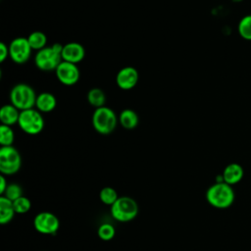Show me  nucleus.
Masks as SVG:
<instances>
[{
  "label": "nucleus",
  "instance_id": "nucleus-1",
  "mask_svg": "<svg viewBox=\"0 0 251 251\" xmlns=\"http://www.w3.org/2000/svg\"><path fill=\"white\" fill-rule=\"evenodd\" d=\"M235 198L231 185L226 182H216L206 192L208 203L218 209H226L233 204Z\"/></svg>",
  "mask_w": 251,
  "mask_h": 251
},
{
  "label": "nucleus",
  "instance_id": "nucleus-2",
  "mask_svg": "<svg viewBox=\"0 0 251 251\" xmlns=\"http://www.w3.org/2000/svg\"><path fill=\"white\" fill-rule=\"evenodd\" d=\"M63 46L61 43H54L51 46H46L45 48L36 52L34 56V64L37 69L44 72L55 71L62 59Z\"/></svg>",
  "mask_w": 251,
  "mask_h": 251
},
{
  "label": "nucleus",
  "instance_id": "nucleus-3",
  "mask_svg": "<svg viewBox=\"0 0 251 251\" xmlns=\"http://www.w3.org/2000/svg\"><path fill=\"white\" fill-rule=\"evenodd\" d=\"M91 122L94 129L98 133L107 135L115 130L119 118L111 108L103 106L94 110Z\"/></svg>",
  "mask_w": 251,
  "mask_h": 251
},
{
  "label": "nucleus",
  "instance_id": "nucleus-4",
  "mask_svg": "<svg viewBox=\"0 0 251 251\" xmlns=\"http://www.w3.org/2000/svg\"><path fill=\"white\" fill-rule=\"evenodd\" d=\"M37 95L33 88L26 83H18L10 91V102L20 111L35 107Z\"/></svg>",
  "mask_w": 251,
  "mask_h": 251
},
{
  "label": "nucleus",
  "instance_id": "nucleus-5",
  "mask_svg": "<svg viewBox=\"0 0 251 251\" xmlns=\"http://www.w3.org/2000/svg\"><path fill=\"white\" fill-rule=\"evenodd\" d=\"M18 126L26 134L36 135L44 128V119L37 109L30 108L21 111Z\"/></svg>",
  "mask_w": 251,
  "mask_h": 251
},
{
  "label": "nucleus",
  "instance_id": "nucleus-6",
  "mask_svg": "<svg viewBox=\"0 0 251 251\" xmlns=\"http://www.w3.org/2000/svg\"><path fill=\"white\" fill-rule=\"evenodd\" d=\"M138 213V206L134 199L128 196L119 197L111 206L112 217L121 223H126L133 220Z\"/></svg>",
  "mask_w": 251,
  "mask_h": 251
},
{
  "label": "nucleus",
  "instance_id": "nucleus-7",
  "mask_svg": "<svg viewBox=\"0 0 251 251\" xmlns=\"http://www.w3.org/2000/svg\"><path fill=\"white\" fill-rule=\"evenodd\" d=\"M22 158L19 151L12 146H1L0 148V172L4 176H11L20 170Z\"/></svg>",
  "mask_w": 251,
  "mask_h": 251
},
{
  "label": "nucleus",
  "instance_id": "nucleus-8",
  "mask_svg": "<svg viewBox=\"0 0 251 251\" xmlns=\"http://www.w3.org/2000/svg\"><path fill=\"white\" fill-rule=\"evenodd\" d=\"M31 47L26 37H16L9 43V58L16 64H25L31 55Z\"/></svg>",
  "mask_w": 251,
  "mask_h": 251
},
{
  "label": "nucleus",
  "instance_id": "nucleus-9",
  "mask_svg": "<svg viewBox=\"0 0 251 251\" xmlns=\"http://www.w3.org/2000/svg\"><path fill=\"white\" fill-rule=\"evenodd\" d=\"M57 79L64 85L72 86L75 84L80 76V73L76 64L62 61L55 70Z\"/></svg>",
  "mask_w": 251,
  "mask_h": 251
},
{
  "label": "nucleus",
  "instance_id": "nucleus-10",
  "mask_svg": "<svg viewBox=\"0 0 251 251\" xmlns=\"http://www.w3.org/2000/svg\"><path fill=\"white\" fill-rule=\"evenodd\" d=\"M35 229L43 234H55L59 229L58 218L50 212H41L37 214L33 220Z\"/></svg>",
  "mask_w": 251,
  "mask_h": 251
},
{
  "label": "nucleus",
  "instance_id": "nucleus-11",
  "mask_svg": "<svg viewBox=\"0 0 251 251\" xmlns=\"http://www.w3.org/2000/svg\"><path fill=\"white\" fill-rule=\"evenodd\" d=\"M138 72L135 68L127 66L122 68L116 75V83L123 90L132 89L138 82Z\"/></svg>",
  "mask_w": 251,
  "mask_h": 251
},
{
  "label": "nucleus",
  "instance_id": "nucleus-12",
  "mask_svg": "<svg viewBox=\"0 0 251 251\" xmlns=\"http://www.w3.org/2000/svg\"><path fill=\"white\" fill-rule=\"evenodd\" d=\"M85 57V49L78 42H69L63 46L62 59L63 61L77 64Z\"/></svg>",
  "mask_w": 251,
  "mask_h": 251
},
{
  "label": "nucleus",
  "instance_id": "nucleus-13",
  "mask_svg": "<svg viewBox=\"0 0 251 251\" xmlns=\"http://www.w3.org/2000/svg\"><path fill=\"white\" fill-rule=\"evenodd\" d=\"M223 176H224V181L229 185H233L238 183L244 175L243 168L237 164V163H230L228 164L223 172Z\"/></svg>",
  "mask_w": 251,
  "mask_h": 251
},
{
  "label": "nucleus",
  "instance_id": "nucleus-14",
  "mask_svg": "<svg viewBox=\"0 0 251 251\" xmlns=\"http://www.w3.org/2000/svg\"><path fill=\"white\" fill-rule=\"evenodd\" d=\"M57 106L56 97L50 92H41L37 95L35 101V109L40 113H50Z\"/></svg>",
  "mask_w": 251,
  "mask_h": 251
},
{
  "label": "nucleus",
  "instance_id": "nucleus-15",
  "mask_svg": "<svg viewBox=\"0 0 251 251\" xmlns=\"http://www.w3.org/2000/svg\"><path fill=\"white\" fill-rule=\"evenodd\" d=\"M20 113L21 111L11 103L3 105L0 110L1 125H6L11 126L15 124H18Z\"/></svg>",
  "mask_w": 251,
  "mask_h": 251
},
{
  "label": "nucleus",
  "instance_id": "nucleus-16",
  "mask_svg": "<svg viewBox=\"0 0 251 251\" xmlns=\"http://www.w3.org/2000/svg\"><path fill=\"white\" fill-rule=\"evenodd\" d=\"M139 122L135 111L131 109H125L119 115V123L126 129H133L137 126Z\"/></svg>",
  "mask_w": 251,
  "mask_h": 251
},
{
  "label": "nucleus",
  "instance_id": "nucleus-17",
  "mask_svg": "<svg viewBox=\"0 0 251 251\" xmlns=\"http://www.w3.org/2000/svg\"><path fill=\"white\" fill-rule=\"evenodd\" d=\"M16 214L13 202L5 196L0 197V224L5 225L9 223Z\"/></svg>",
  "mask_w": 251,
  "mask_h": 251
},
{
  "label": "nucleus",
  "instance_id": "nucleus-18",
  "mask_svg": "<svg viewBox=\"0 0 251 251\" xmlns=\"http://www.w3.org/2000/svg\"><path fill=\"white\" fill-rule=\"evenodd\" d=\"M86 99L89 105H91L95 109L105 106L106 103V95L104 91L98 87H93L89 89L86 94Z\"/></svg>",
  "mask_w": 251,
  "mask_h": 251
},
{
  "label": "nucleus",
  "instance_id": "nucleus-19",
  "mask_svg": "<svg viewBox=\"0 0 251 251\" xmlns=\"http://www.w3.org/2000/svg\"><path fill=\"white\" fill-rule=\"evenodd\" d=\"M26 38L32 50L39 51L46 47L47 36L42 31H39V30L32 31L31 33H29V35Z\"/></svg>",
  "mask_w": 251,
  "mask_h": 251
},
{
  "label": "nucleus",
  "instance_id": "nucleus-20",
  "mask_svg": "<svg viewBox=\"0 0 251 251\" xmlns=\"http://www.w3.org/2000/svg\"><path fill=\"white\" fill-rule=\"evenodd\" d=\"M237 30L243 39L251 40V15H246L239 21Z\"/></svg>",
  "mask_w": 251,
  "mask_h": 251
},
{
  "label": "nucleus",
  "instance_id": "nucleus-21",
  "mask_svg": "<svg viewBox=\"0 0 251 251\" xmlns=\"http://www.w3.org/2000/svg\"><path fill=\"white\" fill-rule=\"evenodd\" d=\"M15 140L14 130L10 126H0V144L2 146H12Z\"/></svg>",
  "mask_w": 251,
  "mask_h": 251
},
{
  "label": "nucleus",
  "instance_id": "nucleus-22",
  "mask_svg": "<svg viewBox=\"0 0 251 251\" xmlns=\"http://www.w3.org/2000/svg\"><path fill=\"white\" fill-rule=\"evenodd\" d=\"M99 198L104 204L112 206L118 200L119 196H118L117 191L114 188L107 186V187H104L100 190Z\"/></svg>",
  "mask_w": 251,
  "mask_h": 251
},
{
  "label": "nucleus",
  "instance_id": "nucleus-23",
  "mask_svg": "<svg viewBox=\"0 0 251 251\" xmlns=\"http://www.w3.org/2000/svg\"><path fill=\"white\" fill-rule=\"evenodd\" d=\"M4 196L13 202V201L17 200L18 198L24 196L23 195V188H22L21 185H19L17 183L8 184V186H7V188L4 192Z\"/></svg>",
  "mask_w": 251,
  "mask_h": 251
},
{
  "label": "nucleus",
  "instance_id": "nucleus-24",
  "mask_svg": "<svg viewBox=\"0 0 251 251\" xmlns=\"http://www.w3.org/2000/svg\"><path fill=\"white\" fill-rule=\"evenodd\" d=\"M13 206H14V210L17 214H25V213L28 212L29 209L31 208V202L28 198L22 196V197L18 198L17 200L13 201Z\"/></svg>",
  "mask_w": 251,
  "mask_h": 251
},
{
  "label": "nucleus",
  "instance_id": "nucleus-25",
  "mask_svg": "<svg viewBox=\"0 0 251 251\" xmlns=\"http://www.w3.org/2000/svg\"><path fill=\"white\" fill-rule=\"evenodd\" d=\"M115 233H116L115 227L108 223L102 224L98 228V236L104 241L111 240L115 236Z\"/></svg>",
  "mask_w": 251,
  "mask_h": 251
},
{
  "label": "nucleus",
  "instance_id": "nucleus-26",
  "mask_svg": "<svg viewBox=\"0 0 251 251\" xmlns=\"http://www.w3.org/2000/svg\"><path fill=\"white\" fill-rule=\"evenodd\" d=\"M9 57V45L4 42H0V62L3 63Z\"/></svg>",
  "mask_w": 251,
  "mask_h": 251
},
{
  "label": "nucleus",
  "instance_id": "nucleus-27",
  "mask_svg": "<svg viewBox=\"0 0 251 251\" xmlns=\"http://www.w3.org/2000/svg\"><path fill=\"white\" fill-rule=\"evenodd\" d=\"M7 186H8V184L6 182V178H5L4 175H1L0 176V194H4Z\"/></svg>",
  "mask_w": 251,
  "mask_h": 251
},
{
  "label": "nucleus",
  "instance_id": "nucleus-28",
  "mask_svg": "<svg viewBox=\"0 0 251 251\" xmlns=\"http://www.w3.org/2000/svg\"><path fill=\"white\" fill-rule=\"evenodd\" d=\"M233 2H235V3H239V2H241V1H243V0H232Z\"/></svg>",
  "mask_w": 251,
  "mask_h": 251
}]
</instances>
